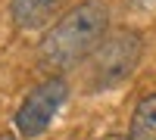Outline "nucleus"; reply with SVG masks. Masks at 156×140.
I'll list each match as a JSON object with an SVG mask.
<instances>
[{"instance_id": "4", "label": "nucleus", "mask_w": 156, "mask_h": 140, "mask_svg": "<svg viewBox=\"0 0 156 140\" xmlns=\"http://www.w3.org/2000/svg\"><path fill=\"white\" fill-rule=\"evenodd\" d=\"M59 6L62 0H9V16L16 22V28L31 31V28L47 25Z\"/></svg>"}, {"instance_id": "3", "label": "nucleus", "mask_w": 156, "mask_h": 140, "mask_svg": "<svg viewBox=\"0 0 156 140\" xmlns=\"http://www.w3.org/2000/svg\"><path fill=\"white\" fill-rule=\"evenodd\" d=\"M69 97V84L62 78H47L34 87V90H28V97L22 100V106L16 112V131L31 140V137H41L50 121H53V115L59 112V106L66 103Z\"/></svg>"}, {"instance_id": "5", "label": "nucleus", "mask_w": 156, "mask_h": 140, "mask_svg": "<svg viewBox=\"0 0 156 140\" xmlns=\"http://www.w3.org/2000/svg\"><path fill=\"white\" fill-rule=\"evenodd\" d=\"M131 140H156V94L144 97L131 115Z\"/></svg>"}, {"instance_id": "2", "label": "nucleus", "mask_w": 156, "mask_h": 140, "mask_svg": "<svg viewBox=\"0 0 156 140\" xmlns=\"http://www.w3.org/2000/svg\"><path fill=\"white\" fill-rule=\"evenodd\" d=\"M144 41L134 28H122L109 34L106 41L97 47V53L90 56L87 66V87L90 90H109V87L122 84L128 75L137 69Z\"/></svg>"}, {"instance_id": "6", "label": "nucleus", "mask_w": 156, "mask_h": 140, "mask_svg": "<svg viewBox=\"0 0 156 140\" xmlns=\"http://www.w3.org/2000/svg\"><path fill=\"white\" fill-rule=\"evenodd\" d=\"M100 140H131V134H106V137H100Z\"/></svg>"}, {"instance_id": "1", "label": "nucleus", "mask_w": 156, "mask_h": 140, "mask_svg": "<svg viewBox=\"0 0 156 140\" xmlns=\"http://www.w3.org/2000/svg\"><path fill=\"white\" fill-rule=\"evenodd\" d=\"M106 28H109V6L103 0H84V3H78L41 41V47H37L41 69L50 72V78H59L62 72L81 66L106 41Z\"/></svg>"}]
</instances>
